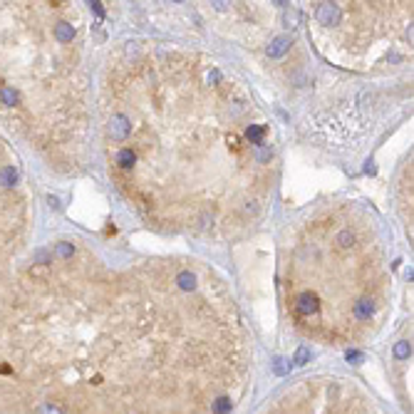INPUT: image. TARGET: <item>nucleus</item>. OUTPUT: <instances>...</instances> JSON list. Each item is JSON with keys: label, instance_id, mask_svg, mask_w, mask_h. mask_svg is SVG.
<instances>
[{"label": "nucleus", "instance_id": "1", "mask_svg": "<svg viewBox=\"0 0 414 414\" xmlns=\"http://www.w3.org/2000/svg\"><path fill=\"white\" fill-rule=\"evenodd\" d=\"M99 119L109 179L149 226L228 241L263 218L278 176L275 132L213 57L122 42L104 65Z\"/></svg>", "mask_w": 414, "mask_h": 414}, {"label": "nucleus", "instance_id": "2", "mask_svg": "<svg viewBox=\"0 0 414 414\" xmlns=\"http://www.w3.org/2000/svg\"><path fill=\"white\" fill-rule=\"evenodd\" d=\"M278 280L285 315L300 335L325 345L372 337L392 290L377 221L355 201L315 208L283 238Z\"/></svg>", "mask_w": 414, "mask_h": 414}, {"label": "nucleus", "instance_id": "3", "mask_svg": "<svg viewBox=\"0 0 414 414\" xmlns=\"http://www.w3.org/2000/svg\"><path fill=\"white\" fill-rule=\"evenodd\" d=\"M80 25L70 3H0V117L62 174H75L87 151Z\"/></svg>", "mask_w": 414, "mask_h": 414}, {"label": "nucleus", "instance_id": "4", "mask_svg": "<svg viewBox=\"0 0 414 414\" xmlns=\"http://www.w3.org/2000/svg\"><path fill=\"white\" fill-rule=\"evenodd\" d=\"M266 414H382L350 380H303Z\"/></svg>", "mask_w": 414, "mask_h": 414}, {"label": "nucleus", "instance_id": "5", "mask_svg": "<svg viewBox=\"0 0 414 414\" xmlns=\"http://www.w3.org/2000/svg\"><path fill=\"white\" fill-rule=\"evenodd\" d=\"M25 206H30V201L20 186L15 154L8 147V142L0 137V213H10Z\"/></svg>", "mask_w": 414, "mask_h": 414}]
</instances>
